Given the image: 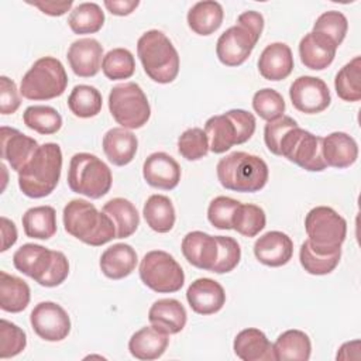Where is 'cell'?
I'll return each mask as SVG.
<instances>
[{
	"instance_id": "1",
	"label": "cell",
	"mask_w": 361,
	"mask_h": 361,
	"mask_svg": "<svg viewBox=\"0 0 361 361\" xmlns=\"http://www.w3.org/2000/svg\"><path fill=\"white\" fill-rule=\"evenodd\" d=\"M62 151L55 142H45L38 147L28 162L20 169L18 188L32 199L51 195L61 178Z\"/></svg>"
},
{
	"instance_id": "2",
	"label": "cell",
	"mask_w": 361,
	"mask_h": 361,
	"mask_svg": "<svg viewBox=\"0 0 361 361\" xmlns=\"http://www.w3.org/2000/svg\"><path fill=\"white\" fill-rule=\"evenodd\" d=\"M62 220L65 231L87 245L99 247L116 238L113 220L87 200L72 199L66 203Z\"/></svg>"
},
{
	"instance_id": "3",
	"label": "cell",
	"mask_w": 361,
	"mask_h": 361,
	"mask_svg": "<svg viewBox=\"0 0 361 361\" xmlns=\"http://www.w3.org/2000/svg\"><path fill=\"white\" fill-rule=\"evenodd\" d=\"M13 265L45 288L61 285L69 275V261L63 252L34 243L23 244L14 252Z\"/></svg>"
},
{
	"instance_id": "4",
	"label": "cell",
	"mask_w": 361,
	"mask_h": 361,
	"mask_svg": "<svg viewBox=\"0 0 361 361\" xmlns=\"http://www.w3.org/2000/svg\"><path fill=\"white\" fill-rule=\"evenodd\" d=\"M217 179L220 185L233 192L254 193L261 190L269 176L267 162L252 154L234 151L217 162Z\"/></svg>"
},
{
	"instance_id": "5",
	"label": "cell",
	"mask_w": 361,
	"mask_h": 361,
	"mask_svg": "<svg viewBox=\"0 0 361 361\" xmlns=\"http://www.w3.org/2000/svg\"><path fill=\"white\" fill-rule=\"evenodd\" d=\"M264 30L261 13L248 10L238 16L237 24L227 28L217 39L216 55L226 66L243 65L255 48Z\"/></svg>"
},
{
	"instance_id": "6",
	"label": "cell",
	"mask_w": 361,
	"mask_h": 361,
	"mask_svg": "<svg viewBox=\"0 0 361 361\" xmlns=\"http://www.w3.org/2000/svg\"><path fill=\"white\" fill-rule=\"evenodd\" d=\"M137 55L144 72L157 83H171L179 73V54L159 30L145 31L137 41Z\"/></svg>"
},
{
	"instance_id": "7",
	"label": "cell",
	"mask_w": 361,
	"mask_h": 361,
	"mask_svg": "<svg viewBox=\"0 0 361 361\" xmlns=\"http://www.w3.org/2000/svg\"><path fill=\"white\" fill-rule=\"evenodd\" d=\"M255 127L254 114L243 109H233L213 116L204 124L209 149L213 154H223L233 145L244 144L254 135Z\"/></svg>"
},
{
	"instance_id": "8",
	"label": "cell",
	"mask_w": 361,
	"mask_h": 361,
	"mask_svg": "<svg viewBox=\"0 0 361 361\" xmlns=\"http://www.w3.org/2000/svg\"><path fill=\"white\" fill-rule=\"evenodd\" d=\"M68 75L62 62L54 56L37 59L20 83V94L28 100H51L63 94Z\"/></svg>"
},
{
	"instance_id": "9",
	"label": "cell",
	"mask_w": 361,
	"mask_h": 361,
	"mask_svg": "<svg viewBox=\"0 0 361 361\" xmlns=\"http://www.w3.org/2000/svg\"><path fill=\"white\" fill-rule=\"evenodd\" d=\"M113 183L110 168L96 155L78 152L71 158L68 186L72 192L90 199H100L109 193Z\"/></svg>"
},
{
	"instance_id": "10",
	"label": "cell",
	"mask_w": 361,
	"mask_h": 361,
	"mask_svg": "<svg viewBox=\"0 0 361 361\" xmlns=\"http://www.w3.org/2000/svg\"><path fill=\"white\" fill-rule=\"evenodd\" d=\"M305 230L310 247L319 254L341 251L347 235V221L329 206H316L305 217Z\"/></svg>"
},
{
	"instance_id": "11",
	"label": "cell",
	"mask_w": 361,
	"mask_h": 361,
	"mask_svg": "<svg viewBox=\"0 0 361 361\" xmlns=\"http://www.w3.org/2000/svg\"><path fill=\"white\" fill-rule=\"evenodd\" d=\"M109 110L116 123L127 130L144 127L151 117L147 94L135 82L113 86L109 93Z\"/></svg>"
},
{
	"instance_id": "12",
	"label": "cell",
	"mask_w": 361,
	"mask_h": 361,
	"mask_svg": "<svg viewBox=\"0 0 361 361\" xmlns=\"http://www.w3.org/2000/svg\"><path fill=\"white\" fill-rule=\"evenodd\" d=\"M142 283L158 293H173L185 283V272L178 261L166 251L154 250L147 252L140 262Z\"/></svg>"
},
{
	"instance_id": "13",
	"label": "cell",
	"mask_w": 361,
	"mask_h": 361,
	"mask_svg": "<svg viewBox=\"0 0 361 361\" xmlns=\"http://www.w3.org/2000/svg\"><path fill=\"white\" fill-rule=\"evenodd\" d=\"M323 137L314 135L299 126L290 128L281 140L278 155L286 158L309 172H320L326 169L322 154Z\"/></svg>"
},
{
	"instance_id": "14",
	"label": "cell",
	"mask_w": 361,
	"mask_h": 361,
	"mask_svg": "<svg viewBox=\"0 0 361 361\" xmlns=\"http://www.w3.org/2000/svg\"><path fill=\"white\" fill-rule=\"evenodd\" d=\"M34 333L45 341H62L71 333V317L55 302H39L30 314Z\"/></svg>"
},
{
	"instance_id": "15",
	"label": "cell",
	"mask_w": 361,
	"mask_h": 361,
	"mask_svg": "<svg viewBox=\"0 0 361 361\" xmlns=\"http://www.w3.org/2000/svg\"><path fill=\"white\" fill-rule=\"evenodd\" d=\"M289 97L293 107L305 114L324 111L331 102L326 82L316 76H299L289 87Z\"/></svg>"
},
{
	"instance_id": "16",
	"label": "cell",
	"mask_w": 361,
	"mask_h": 361,
	"mask_svg": "<svg viewBox=\"0 0 361 361\" xmlns=\"http://www.w3.org/2000/svg\"><path fill=\"white\" fill-rule=\"evenodd\" d=\"M142 176L152 188L172 190L180 180V166L169 154L152 152L142 164Z\"/></svg>"
},
{
	"instance_id": "17",
	"label": "cell",
	"mask_w": 361,
	"mask_h": 361,
	"mask_svg": "<svg viewBox=\"0 0 361 361\" xmlns=\"http://www.w3.org/2000/svg\"><path fill=\"white\" fill-rule=\"evenodd\" d=\"M186 300L195 313L209 316L221 310L226 303V292L217 281L197 278L189 285Z\"/></svg>"
},
{
	"instance_id": "18",
	"label": "cell",
	"mask_w": 361,
	"mask_h": 361,
	"mask_svg": "<svg viewBox=\"0 0 361 361\" xmlns=\"http://www.w3.org/2000/svg\"><path fill=\"white\" fill-rule=\"evenodd\" d=\"M103 47L94 38H79L68 49L66 58L71 69L79 78H92L97 75L102 66Z\"/></svg>"
},
{
	"instance_id": "19",
	"label": "cell",
	"mask_w": 361,
	"mask_h": 361,
	"mask_svg": "<svg viewBox=\"0 0 361 361\" xmlns=\"http://www.w3.org/2000/svg\"><path fill=\"white\" fill-rule=\"evenodd\" d=\"M180 248L189 264L199 269L212 272L219 255V243L216 235H210L199 230L190 231L183 237Z\"/></svg>"
},
{
	"instance_id": "20",
	"label": "cell",
	"mask_w": 361,
	"mask_h": 361,
	"mask_svg": "<svg viewBox=\"0 0 361 361\" xmlns=\"http://www.w3.org/2000/svg\"><path fill=\"white\" fill-rule=\"evenodd\" d=\"M254 255L267 267L286 265L293 255V241L282 231H268L254 243Z\"/></svg>"
},
{
	"instance_id": "21",
	"label": "cell",
	"mask_w": 361,
	"mask_h": 361,
	"mask_svg": "<svg viewBox=\"0 0 361 361\" xmlns=\"http://www.w3.org/2000/svg\"><path fill=\"white\" fill-rule=\"evenodd\" d=\"M0 138L1 158L6 159L16 172H20V169L28 162L39 147L37 140L7 126L0 128Z\"/></svg>"
},
{
	"instance_id": "22",
	"label": "cell",
	"mask_w": 361,
	"mask_h": 361,
	"mask_svg": "<svg viewBox=\"0 0 361 361\" xmlns=\"http://www.w3.org/2000/svg\"><path fill=\"white\" fill-rule=\"evenodd\" d=\"M336 44L324 34L310 31L299 42L302 63L312 71H323L331 65L336 56Z\"/></svg>"
},
{
	"instance_id": "23",
	"label": "cell",
	"mask_w": 361,
	"mask_h": 361,
	"mask_svg": "<svg viewBox=\"0 0 361 361\" xmlns=\"http://www.w3.org/2000/svg\"><path fill=\"white\" fill-rule=\"evenodd\" d=\"M293 55L285 42H272L264 48L258 59V71L267 80L286 79L293 71Z\"/></svg>"
},
{
	"instance_id": "24",
	"label": "cell",
	"mask_w": 361,
	"mask_h": 361,
	"mask_svg": "<svg viewBox=\"0 0 361 361\" xmlns=\"http://www.w3.org/2000/svg\"><path fill=\"white\" fill-rule=\"evenodd\" d=\"M322 154L326 166L344 169L351 166L358 158L357 141L343 131H334L322 141Z\"/></svg>"
},
{
	"instance_id": "25",
	"label": "cell",
	"mask_w": 361,
	"mask_h": 361,
	"mask_svg": "<svg viewBox=\"0 0 361 361\" xmlns=\"http://www.w3.org/2000/svg\"><path fill=\"white\" fill-rule=\"evenodd\" d=\"M149 323L166 334H178L186 326L188 314L185 306L173 299L164 298L155 300L148 310Z\"/></svg>"
},
{
	"instance_id": "26",
	"label": "cell",
	"mask_w": 361,
	"mask_h": 361,
	"mask_svg": "<svg viewBox=\"0 0 361 361\" xmlns=\"http://www.w3.org/2000/svg\"><path fill=\"white\" fill-rule=\"evenodd\" d=\"M233 350L243 361H276L274 345L265 333L255 327L241 330L234 338Z\"/></svg>"
},
{
	"instance_id": "27",
	"label": "cell",
	"mask_w": 361,
	"mask_h": 361,
	"mask_svg": "<svg viewBox=\"0 0 361 361\" xmlns=\"http://www.w3.org/2000/svg\"><path fill=\"white\" fill-rule=\"evenodd\" d=\"M137 262L135 250L130 244L117 243L102 252L99 265L104 276L118 281L128 276L135 269Z\"/></svg>"
},
{
	"instance_id": "28",
	"label": "cell",
	"mask_w": 361,
	"mask_h": 361,
	"mask_svg": "<svg viewBox=\"0 0 361 361\" xmlns=\"http://www.w3.org/2000/svg\"><path fill=\"white\" fill-rule=\"evenodd\" d=\"M103 151L106 158L116 166L130 164L138 148L137 137L127 128L113 127L103 135Z\"/></svg>"
},
{
	"instance_id": "29",
	"label": "cell",
	"mask_w": 361,
	"mask_h": 361,
	"mask_svg": "<svg viewBox=\"0 0 361 361\" xmlns=\"http://www.w3.org/2000/svg\"><path fill=\"white\" fill-rule=\"evenodd\" d=\"M169 334L157 327L147 326L137 330L128 340V351L137 360H157L168 348Z\"/></svg>"
},
{
	"instance_id": "30",
	"label": "cell",
	"mask_w": 361,
	"mask_h": 361,
	"mask_svg": "<svg viewBox=\"0 0 361 361\" xmlns=\"http://www.w3.org/2000/svg\"><path fill=\"white\" fill-rule=\"evenodd\" d=\"M224 11L220 3L214 0L197 1L188 11V25L197 35H210L217 31L223 23Z\"/></svg>"
},
{
	"instance_id": "31",
	"label": "cell",
	"mask_w": 361,
	"mask_h": 361,
	"mask_svg": "<svg viewBox=\"0 0 361 361\" xmlns=\"http://www.w3.org/2000/svg\"><path fill=\"white\" fill-rule=\"evenodd\" d=\"M272 345L276 361H307L312 354L309 336L296 329L279 334Z\"/></svg>"
},
{
	"instance_id": "32",
	"label": "cell",
	"mask_w": 361,
	"mask_h": 361,
	"mask_svg": "<svg viewBox=\"0 0 361 361\" xmlns=\"http://www.w3.org/2000/svg\"><path fill=\"white\" fill-rule=\"evenodd\" d=\"M31 299L28 283L6 271L0 272V307L8 313L23 312Z\"/></svg>"
},
{
	"instance_id": "33",
	"label": "cell",
	"mask_w": 361,
	"mask_h": 361,
	"mask_svg": "<svg viewBox=\"0 0 361 361\" xmlns=\"http://www.w3.org/2000/svg\"><path fill=\"white\" fill-rule=\"evenodd\" d=\"M102 212H104L113 220L116 227V238H127L133 235L140 226V214L128 199H110L104 203Z\"/></svg>"
},
{
	"instance_id": "34",
	"label": "cell",
	"mask_w": 361,
	"mask_h": 361,
	"mask_svg": "<svg viewBox=\"0 0 361 361\" xmlns=\"http://www.w3.org/2000/svg\"><path fill=\"white\" fill-rule=\"evenodd\" d=\"M142 214L149 228L157 233H168L175 226V207L165 195H151L144 203Z\"/></svg>"
},
{
	"instance_id": "35",
	"label": "cell",
	"mask_w": 361,
	"mask_h": 361,
	"mask_svg": "<svg viewBox=\"0 0 361 361\" xmlns=\"http://www.w3.org/2000/svg\"><path fill=\"white\" fill-rule=\"evenodd\" d=\"M23 228L27 237L49 240L56 233V212L52 206H35L23 214Z\"/></svg>"
},
{
	"instance_id": "36",
	"label": "cell",
	"mask_w": 361,
	"mask_h": 361,
	"mask_svg": "<svg viewBox=\"0 0 361 361\" xmlns=\"http://www.w3.org/2000/svg\"><path fill=\"white\" fill-rule=\"evenodd\" d=\"M103 104L102 93L90 85H76L69 97L68 107L79 118H90L100 113Z\"/></svg>"
},
{
	"instance_id": "37",
	"label": "cell",
	"mask_w": 361,
	"mask_h": 361,
	"mask_svg": "<svg viewBox=\"0 0 361 361\" xmlns=\"http://www.w3.org/2000/svg\"><path fill=\"white\" fill-rule=\"evenodd\" d=\"M334 89L344 102L361 100V56H354L337 72Z\"/></svg>"
},
{
	"instance_id": "38",
	"label": "cell",
	"mask_w": 361,
	"mask_h": 361,
	"mask_svg": "<svg viewBox=\"0 0 361 361\" xmlns=\"http://www.w3.org/2000/svg\"><path fill=\"white\" fill-rule=\"evenodd\" d=\"M104 24V13L97 3H80L68 17V25L75 34H94Z\"/></svg>"
},
{
	"instance_id": "39",
	"label": "cell",
	"mask_w": 361,
	"mask_h": 361,
	"mask_svg": "<svg viewBox=\"0 0 361 361\" xmlns=\"http://www.w3.org/2000/svg\"><path fill=\"white\" fill-rule=\"evenodd\" d=\"M23 121L30 130H34L42 135L55 134L62 127V116L58 113V110L42 104L27 107L23 113Z\"/></svg>"
},
{
	"instance_id": "40",
	"label": "cell",
	"mask_w": 361,
	"mask_h": 361,
	"mask_svg": "<svg viewBox=\"0 0 361 361\" xmlns=\"http://www.w3.org/2000/svg\"><path fill=\"white\" fill-rule=\"evenodd\" d=\"M265 223H267V216L264 209L252 203L240 202L231 219L233 230H235L238 234L248 238L259 234V231L264 230Z\"/></svg>"
},
{
	"instance_id": "41",
	"label": "cell",
	"mask_w": 361,
	"mask_h": 361,
	"mask_svg": "<svg viewBox=\"0 0 361 361\" xmlns=\"http://www.w3.org/2000/svg\"><path fill=\"white\" fill-rule=\"evenodd\" d=\"M102 71L110 80L128 79L135 72L134 56L127 48H113L103 56Z\"/></svg>"
},
{
	"instance_id": "42",
	"label": "cell",
	"mask_w": 361,
	"mask_h": 361,
	"mask_svg": "<svg viewBox=\"0 0 361 361\" xmlns=\"http://www.w3.org/2000/svg\"><path fill=\"white\" fill-rule=\"evenodd\" d=\"M341 258V251L333 254L316 252L306 240L299 250V261L303 269L310 275H327L336 269Z\"/></svg>"
},
{
	"instance_id": "43",
	"label": "cell",
	"mask_w": 361,
	"mask_h": 361,
	"mask_svg": "<svg viewBox=\"0 0 361 361\" xmlns=\"http://www.w3.org/2000/svg\"><path fill=\"white\" fill-rule=\"evenodd\" d=\"M209 151V138L199 127L185 130L178 138V152L188 161H199Z\"/></svg>"
},
{
	"instance_id": "44",
	"label": "cell",
	"mask_w": 361,
	"mask_h": 361,
	"mask_svg": "<svg viewBox=\"0 0 361 361\" xmlns=\"http://www.w3.org/2000/svg\"><path fill=\"white\" fill-rule=\"evenodd\" d=\"M347 30H348L347 17L341 11H337V10L324 11L323 14H320L316 18V21L313 24V31L329 37L336 44L337 48L344 41Z\"/></svg>"
},
{
	"instance_id": "45",
	"label": "cell",
	"mask_w": 361,
	"mask_h": 361,
	"mask_svg": "<svg viewBox=\"0 0 361 361\" xmlns=\"http://www.w3.org/2000/svg\"><path fill=\"white\" fill-rule=\"evenodd\" d=\"M252 109L254 111L264 120L272 121L285 111V100L279 92L271 87H264L255 92L252 97Z\"/></svg>"
},
{
	"instance_id": "46",
	"label": "cell",
	"mask_w": 361,
	"mask_h": 361,
	"mask_svg": "<svg viewBox=\"0 0 361 361\" xmlns=\"http://www.w3.org/2000/svg\"><path fill=\"white\" fill-rule=\"evenodd\" d=\"M27 345V336L17 324L1 319L0 320V358L18 355Z\"/></svg>"
},
{
	"instance_id": "47",
	"label": "cell",
	"mask_w": 361,
	"mask_h": 361,
	"mask_svg": "<svg viewBox=\"0 0 361 361\" xmlns=\"http://www.w3.org/2000/svg\"><path fill=\"white\" fill-rule=\"evenodd\" d=\"M240 204L238 200L228 196L214 197L207 207V220L219 230H233L231 219Z\"/></svg>"
},
{
	"instance_id": "48",
	"label": "cell",
	"mask_w": 361,
	"mask_h": 361,
	"mask_svg": "<svg viewBox=\"0 0 361 361\" xmlns=\"http://www.w3.org/2000/svg\"><path fill=\"white\" fill-rule=\"evenodd\" d=\"M216 238L219 243V255L212 272L214 274L231 272L238 265L241 258L240 244L233 237L216 235Z\"/></svg>"
},
{
	"instance_id": "49",
	"label": "cell",
	"mask_w": 361,
	"mask_h": 361,
	"mask_svg": "<svg viewBox=\"0 0 361 361\" xmlns=\"http://www.w3.org/2000/svg\"><path fill=\"white\" fill-rule=\"evenodd\" d=\"M296 126V120L289 116H281L272 121H268L264 127V141L268 151L274 155H278V148L282 137Z\"/></svg>"
},
{
	"instance_id": "50",
	"label": "cell",
	"mask_w": 361,
	"mask_h": 361,
	"mask_svg": "<svg viewBox=\"0 0 361 361\" xmlns=\"http://www.w3.org/2000/svg\"><path fill=\"white\" fill-rule=\"evenodd\" d=\"M21 104L20 90L14 80L7 76H0V113L3 116L13 114Z\"/></svg>"
},
{
	"instance_id": "51",
	"label": "cell",
	"mask_w": 361,
	"mask_h": 361,
	"mask_svg": "<svg viewBox=\"0 0 361 361\" xmlns=\"http://www.w3.org/2000/svg\"><path fill=\"white\" fill-rule=\"evenodd\" d=\"M30 6L37 7L39 11H42L47 16H52V17H59L63 16L66 11L71 10L73 1L68 0V1H27Z\"/></svg>"
},
{
	"instance_id": "52",
	"label": "cell",
	"mask_w": 361,
	"mask_h": 361,
	"mask_svg": "<svg viewBox=\"0 0 361 361\" xmlns=\"http://www.w3.org/2000/svg\"><path fill=\"white\" fill-rule=\"evenodd\" d=\"M0 223H1V226H0V227H1V248H0V251L4 252V251H7L11 245L16 244L18 234H17V227H16V224H14L10 219L1 216Z\"/></svg>"
},
{
	"instance_id": "53",
	"label": "cell",
	"mask_w": 361,
	"mask_h": 361,
	"mask_svg": "<svg viewBox=\"0 0 361 361\" xmlns=\"http://www.w3.org/2000/svg\"><path fill=\"white\" fill-rule=\"evenodd\" d=\"M138 0H104V7L111 14L120 17L131 14L138 7Z\"/></svg>"
},
{
	"instance_id": "54",
	"label": "cell",
	"mask_w": 361,
	"mask_h": 361,
	"mask_svg": "<svg viewBox=\"0 0 361 361\" xmlns=\"http://www.w3.org/2000/svg\"><path fill=\"white\" fill-rule=\"evenodd\" d=\"M360 340H353V341H347L344 343L338 351L336 358L337 360H360Z\"/></svg>"
}]
</instances>
